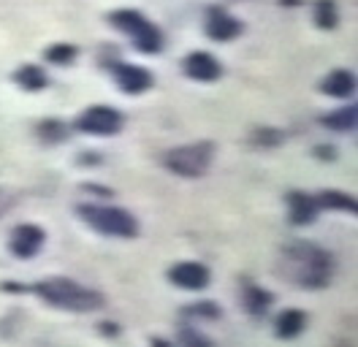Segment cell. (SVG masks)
<instances>
[{
    "label": "cell",
    "mask_w": 358,
    "mask_h": 347,
    "mask_svg": "<svg viewBox=\"0 0 358 347\" xmlns=\"http://www.w3.org/2000/svg\"><path fill=\"white\" fill-rule=\"evenodd\" d=\"M17 82H20L24 90H44L46 76L38 65H22V68L17 71Z\"/></svg>",
    "instance_id": "2e32d148"
},
{
    "label": "cell",
    "mask_w": 358,
    "mask_h": 347,
    "mask_svg": "<svg viewBox=\"0 0 358 347\" xmlns=\"http://www.w3.org/2000/svg\"><path fill=\"white\" fill-rule=\"evenodd\" d=\"M114 76H117V85L122 87L125 92H131V95H138L147 87H152L150 71L141 68V65H117L114 68Z\"/></svg>",
    "instance_id": "9c48e42d"
},
{
    "label": "cell",
    "mask_w": 358,
    "mask_h": 347,
    "mask_svg": "<svg viewBox=\"0 0 358 347\" xmlns=\"http://www.w3.org/2000/svg\"><path fill=\"white\" fill-rule=\"evenodd\" d=\"M66 125L63 122H44L41 125V136L49 139V141H60V139H66Z\"/></svg>",
    "instance_id": "44dd1931"
},
{
    "label": "cell",
    "mask_w": 358,
    "mask_h": 347,
    "mask_svg": "<svg viewBox=\"0 0 358 347\" xmlns=\"http://www.w3.org/2000/svg\"><path fill=\"white\" fill-rule=\"evenodd\" d=\"M185 71H187L190 79L215 82L223 68H220V63H217L212 55H206V52H193V55H187V60H185Z\"/></svg>",
    "instance_id": "30bf717a"
},
{
    "label": "cell",
    "mask_w": 358,
    "mask_h": 347,
    "mask_svg": "<svg viewBox=\"0 0 358 347\" xmlns=\"http://www.w3.org/2000/svg\"><path fill=\"white\" fill-rule=\"evenodd\" d=\"M288 209H291V220L296 225H307L317 215V201H315L313 195L288 193Z\"/></svg>",
    "instance_id": "7c38bea8"
},
{
    "label": "cell",
    "mask_w": 358,
    "mask_h": 347,
    "mask_svg": "<svg viewBox=\"0 0 358 347\" xmlns=\"http://www.w3.org/2000/svg\"><path fill=\"white\" fill-rule=\"evenodd\" d=\"M268 304H271V296H268L266 290H261V288H247L245 290L247 312H252V315H264V312L268 309Z\"/></svg>",
    "instance_id": "e0dca14e"
},
{
    "label": "cell",
    "mask_w": 358,
    "mask_h": 347,
    "mask_svg": "<svg viewBox=\"0 0 358 347\" xmlns=\"http://www.w3.org/2000/svg\"><path fill=\"white\" fill-rule=\"evenodd\" d=\"M304 323H307L304 312L288 309V312H282L280 320H277V334H280L282 339H293V337H299V334L304 331Z\"/></svg>",
    "instance_id": "5bb4252c"
},
{
    "label": "cell",
    "mask_w": 358,
    "mask_h": 347,
    "mask_svg": "<svg viewBox=\"0 0 358 347\" xmlns=\"http://www.w3.org/2000/svg\"><path fill=\"white\" fill-rule=\"evenodd\" d=\"M112 24L117 27V30L128 33L141 52H150V55H152V52H160V46H163V36H160V30H157L152 22L144 20L138 11H131V8L114 11Z\"/></svg>",
    "instance_id": "277c9868"
},
{
    "label": "cell",
    "mask_w": 358,
    "mask_h": 347,
    "mask_svg": "<svg viewBox=\"0 0 358 347\" xmlns=\"http://www.w3.org/2000/svg\"><path fill=\"white\" fill-rule=\"evenodd\" d=\"M169 277H171L174 285L185 288V290H201V288L209 285V269L201 266V263L185 260V263H177V266L169 271Z\"/></svg>",
    "instance_id": "52a82bcc"
},
{
    "label": "cell",
    "mask_w": 358,
    "mask_h": 347,
    "mask_svg": "<svg viewBox=\"0 0 358 347\" xmlns=\"http://www.w3.org/2000/svg\"><path fill=\"white\" fill-rule=\"evenodd\" d=\"M79 215L87 220L90 225L106 236H136L138 225L125 209H114V206H79Z\"/></svg>",
    "instance_id": "3957f363"
},
{
    "label": "cell",
    "mask_w": 358,
    "mask_h": 347,
    "mask_svg": "<svg viewBox=\"0 0 358 347\" xmlns=\"http://www.w3.org/2000/svg\"><path fill=\"white\" fill-rule=\"evenodd\" d=\"M353 87H356L353 73H348V71H334V73L326 76L323 92H326V95H334V98H348V95L353 92Z\"/></svg>",
    "instance_id": "4fadbf2b"
},
{
    "label": "cell",
    "mask_w": 358,
    "mask_h": 347,
    "mask_svg": "<svg viewBox=\"0 0 358 347\" xmlns=\"http://www.w3.org/2000/svg\"><path fill=\"white\" fill-rule=\"evenodd\" d=\"M315 22H317L320 27H334L336 8L331 0H317V3H315Z\"/></svg>",
    "instance_id": "d6986e66"
},
{
    "label": "cell",
    "mask_w": 358,
    "mask_h": 347,
    "mask_svg": "<svg viewBox=\"0 0 358 347\" xmlns=\"http://www.w3.org/2000/svg\"><path fill=\"white\" fill-rule=\"evenodd\" d=\"M73 57H76V46H71V43H55V46L46 52V60H49V63H57V65L71 63Z\"/></svg>",
    "instance_id": "ffe728a7"
},
{
    "label": "cell",
    "mask_w": 358,
    "mask_h": 347,
    "mask_svg": "<svg viewBox=\"0 0 358 347\" xmlns=\"http://www.w3.org/2000/svg\"><path fill=\"white\" fill-rule=\"evenodd\" d=\"M212 155H215V147L209 141H201V144H187V147L171 150L163 157V163L179 176H201L212 163Z\"/></svg>",
    "instance_id": "5b68a950"
},
{
    "label": "cell",
    "mask_w": 358,
    "mask_h": 347,
    "mask_svg": "<svg viewBox=\"0 0 358 347\" xmlns=\"http://www.w3.org/2000/svg\"><path fill=\"white\" fill-rule=\"evenodd\" d=\"M11 201H14V198H11V195L0 193V212H6V209H8V206H11Z\"/></svg>",
    "instance_id": "7402d4cb"
},
{
    "label": "cell",
    "mask_w": 358,
    "mask_h": 347,
    "mask_svg": "<svg viewBox=\"0 0 358 347\" xmlns=\"http://www.w3.org/2000/svg\"><path fill=\"white\" fill-rule=\"evenodd\" d=\"M76 128L92 136H112L122 128V114L109 106H92L76 120Z\"/></svg>",
    "instance_id": "8992f818"
},
{
    "label": "cell",
    "mask_w": 358,
    "mask_h": 347,
    "mask_svg": "<svg viewBox=\"0 0 358 347\" xmlns=\"http://www.w3.org/2000/svg\"><path fill=\"white\" fill-rule=\"evenodd\" d=\"M206 33L215 41H231V38H236L242 33V24H239V20H234L231 14H225V11H212L209 22H206Z\"/></svg>",
    "instance_id": "8fae6325"
},
{
    "label": "cell",
    "mask_w": 358,
    "mask_h": 347,
    "mask_svg": "<svg viewBox=\"0 0 358 347\" xmlns=\"http://www.w3.org/2000/svg\"><path fill=\"white\" fill-rule=\"evenodd\" d=\"M44 239V231L38 225H20L11 234V253L20 255V258H33L41 250Z\"/></svg>",
    "instance_id": "ba28073f"
},
{
    "label": "cell",
    "mask_w": 358,
    "mask_h": 347,
    "mask_svg": "<svg viewBox=\"0 0 358 347\" xmlns=\"http://www.w3.org/2000/svg\"><path fill=\"white\" fill-rule=\"evenodd\" d=\"M36 293L49 302L52 306H60V309H71V312H92V309H101L103 306V296L82 288L79 282L63 280V277H52L36 285Z\"/></svg>",
    "instance_id": "7a4b0ae2"
},
{
    "label": "cell",
    "mask_w": 358,
    "mask_h": 347,
    "mask_svg": "<svg viewBox=\"0 0 358 347\" xmlns=\"http://www.w3.org/2000/svg\"><path fill=\"white\" fill-rule=\"evenodd\" d=\"M323 122L334 130H353V125H356V108H342L336 114H329V117H323Z\"/></svg>",
    "instance_id": "ac0fdd59"
},
{
    "label": "cell",
    "mask_w": 358,
    "mask_h": 347,
    "mask_svg": "<svg viewBox=\"0 0 358 347\" xmlns=\"http://www.w3.org/2000/svg\"><path fill=\"white\" fill-rule=\"evenodd\" d=\"M285 274L301 288H323L331 280V255L315 244H293L282 253Z\"/></svg>",
    "instance_id": "6da1fadb"
},
{
    "label": "cell",
    "mask_w": 358,
    "mask_h": 347,
    "mask_svg": "<svg viewBox=\"0 0 358 347\" xmlns=\"http://www.w3.org/2000/svg\"><path fill=\"white\" fill-rule=\"evenodd\" d=\"M317 206H326V209H342V212H356V201L353 195L339 193V190H323L320 198H315Z\"/></svg>",
    "instance_id": "9a60e30c"
}]
</instances>
